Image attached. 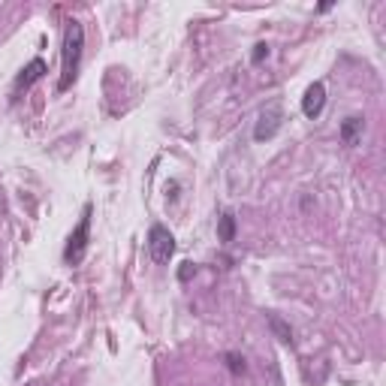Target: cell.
Returning a JSON list of instances; mask_svg holds the SVG:
<instances>
[{"label":"cell","instance_id":"8","mask_svg":"<svg viewBox=\"0 0 386 386\" xmlns=\"http://www.w3.org/2000/svg\"><path fill=\"white\" fill-rule=\"evenodd\" d=\"M218 239L224 244H229L235 239V215L233 211H224V215L218 218Z\"/></svg>","mask_w":386,"mask_h":386},{"label":"cell","instance_id":"6","mask_svg":"<svg viewBox=\"0 0 386 386\" xmlns=\"http://www.w3.org/2000/svg\"><path fill=\"white\" fill-rule=\"evenodd\" d=\"M46 76V61L43 57H34V61L28 64V67H24L21 73H19V79H15V85H12V91L15 94H21V91H28L30 85H34V81H39Z\"/></svg>","mask_w":386,"mask_h":386},{"label":"cell","instance_id":"4","mask_svg":"<svg viewBox=\"0 0 386 386\" xmlns=\"http://www.w3.org/2000/svg\"><path fill=\"white\" fill-rule=\"evenodd\" d=\"M281 124H284V109H281V103H269L266 109L260 112V118H257V127H253V139H257V142H269V139L278 136Z\"/></svg>","mask_w":386,"mask_h":386},{"label":"cell","instance_id":"9","mask_svg":"<svg viewBox=\"0 0 386 386\" xmlns=\"http://www.w3.org/2000/svg\"><path fill=\"white\" fill-rule=\"evenodd\" d=\"M269 326H272V332H275L284 344H293V329H290V326H287L278 314H269Z\"/></svg>","mask_w":386,"mask_h":386},{"label":"cell","instance_id":"3","mask_svg":"<svg viewBox=\"0 0 386 386\" xmlns=\"http://www.w3.org/2000/svg\"><path fill=\"white\" fill-rule=\"evenodd\" d=\"M148 253H151V260L157 266H166L172 260V253H175V235L163 224H154L151 233H148Z\"/></svg>","mask_w":386,"mask_h":386},{"label":"cell","instance_id":"10","mask_svg":"<svg viewBox=\"0 0 386 386\" xmlns=\"http://www.w3.org/2000/svg\"><path fill=\"white\" fill-rule=\"evenodd\" d=\"M226 365L233 374H242L244 371V359L239 356V353H226Z\"/></svg>","mask_w":386,"mask_h":386},{"label":"cell","instance_id":"2","mask_svg":"<svg viewBox=\"0 0 386 386\" xmlns=\"http://www.w3.org/2000/svg\"><path fill=\"white\" fill-rule=\"evenodd\" d=\"M88 239H91V205H85V211H81V220H79V226L70 233V239H67V248H64V262H70V266H76V262H81V260H85Z\"/></svg>","mask_w":386,"mask_h":386},{"label":"cell","instance_id":"7","mask_svg":"<svg viewBox=\"0 0 386 386\" xmlns=\"http://www.w3.org/2000/svg\"><path fill=\"white\" fill-rule=\"evenodd\" d=\"M359 139H363V118H359V115H350V118L341 121V142L359 145Z\"/></svg>","mask_w":386,"mask_h":386},{"label":"cell","instance_id":"12","mask_svg":"<svg viewBox=\"0 0 386 386\" xmlns=\"http://www.w3.org/2000/svg\"><path fill=\"white\" fill-rule=\"evenodd\" d=\"M191 272H196V266H193V262H184V269L178 272V278H182V281H187V278H191Z\"/></svg>","mask_w":386,"mask_h":386},{"label":"cell","instance_id":"11","mask_svg":"<svg viewBox=\"0 0 386 386\" xmlns=\"http://www.w3.org/2000/svg\"><path fill=\"white\" fill-rule=\"evenodd\" d=\"M262 57H269V46L257 43V46H253V55H251V64H262Z\"/></svg>","mask_w":386,"mask_h":386},{"label":"cell","instance_id":"1","mask_svg":"<svg viewBox=\"0 0 386 386\" xmlns=\"http://www.w3.org/2000/svg\"><path fill=\"white\" fill-rule=\"evenodd\" d=\"M81 52H85V28L70 19L64 28V48H61V81H57V91H67L73 81L79 79V64H81Z\"/></svg>","mask_w":386,"mask_h":386},{"label":"cell","instance_id":"5","mask_svg":"<svg viewBox=\"0 0 386 386\" xmlns=\"http://www.w3.org/2000/svg\"><path fill=\"white\" fill-rule=\"evenodd\" d=\"M323 106H326V88H323V81H314V85H308L305 97H302V115L314 121V118H320Z\"/></svg>","mask_w":386,"mask_h":386}]
</instances>
